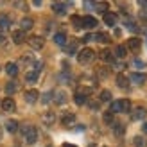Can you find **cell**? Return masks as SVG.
Returning a JSON list of instances; mask_svg holds the SVG:
<instances>
[{"mask_svg":"<svg viewBox=\"0 0 147 147\" xmlns=\"http://www.w3.org/2000/svg\"><path fill=\"white\" fill-rule=\"evenodd\" d=\"M131 109V102L127 99H120V100H115L111 102V113H127Z\"/></svg>","mask_w":147,"mask_h":147,"instance_id":"1","label":"cell"},{"mask_svg":"<svg viewBox=\"0 0 147 147\" xmlns=\"http://www.w3.org/2000/svg\"><path fill=\"white\" fill-rule=\"evenodd\" d=\"M22 135H24L25 142L29 145L36 144V140H38V131H36V127H32V126H24L22 127Z\"/></svg>","mask_w":147,"mask_h":147,"instance_id":"2","label":"cell"},{"mask_svg":"<svg viewBox=\"0 0 147 147\" xmlns=\"http://www.w3.org/2000/svg\"><path fill=\"white\" fill-rule=\"evenodd\" d=\"M93 50L92 49H83V50H81V52H79V56H77V59H79V63L81 65H86V63H90L92 59H93Z\"/></svg>","mask_w":147,"mask_h":147,"instance_id":"3","label":"cell"},{"mask_svg":"<svg viewBox=\"0 0 147 147\" xmlns=\"http://www.w3.org/2000/svg\"><path fill=\"white\" fill-rule=\"evenodd\" d=\"M29 45L32 49H36V50H40L43 45H45V41H43L41 36H32V38H29Z\"/></svg>","mask_w":147,"mask_h":147,"instance_id":"4","label":"cell"},{"mask_svg":"<svg viewBox=\"0 0 147 147\" xmlns=\"http://www.w3.org/2000/svg\"><path fill=\"white\" fill-rule=\"evenodd\" d=\"M32 25H34V22L31 18H24V20L20 22V31L22 32H27V31H31V29H32Z\"/></svg>","mask_w":147,"mask_h":147,"instance_id":"5","label":"cell"},{"mask_svg":"<svg viewBox=\"0 0 147 147\" xmlns=\"http://www.w3.org/2000/svg\"><path fill=\"white\" fill-rule=\"evenodd\" d=\"M104 24L108 25V27H113L115 24H117V14L115 13H104Z\"/></svg>","mask_w":147,"mask_h":147,"instance_id":"6","label":"cell"},{"mask_svg":"<svg viewBox=\"0 0 147 147\" xmlns=\"http://www.w3.org/2000/svg\"><path fill=\"white\" fill-rule=\"evenodd\" d=\"M43 124L45 126H52V124L56 122V113H52V111H47V113H43Z\"/></svg>","mask_w":147,"mask_h":147,"instance_id":"7","label":"cell"},{"mask_svg":"<svg viewBox=\"0 0 147 147\" xmlns=\"http://www.w3.org/2000/svg\"><path fill=\"white\" fill-rule=\"evenodd\" d=\"M93 27H97V20L93 16H84L83 18V29H93Z\"/></svg>","mask_w":147,"mask_h":147,"instance_id":"8","label":"cell"},{"mask_svg":"<svg viewBox=\"0 0 147 147\" xmlns=\"http://www.w3.org/2000/svg\"><path fill=\"white\" fill-rule=\"evenodd\" d=\"M131 81H133L135 84H144L147 81V76L145 74H140V72H135L133 76H131Z\"/></svg>","mask_w":147,"mask_h":147,"instance_id":"9","label":"cell"},{"mask_svg":"<svg viewBox=\"0 0 147 147\" xmlns=\"http://www.w3.org/2000/svg\"><path fill=\"white\" fill-rule=\"evenodd\" d=\"M40 99V93L36 92V90H29V92H25V100L29 102V104H32V102H36Z\"/></svg>","mask_w":147,"mask_h":147,"instance_id":"10","label":"cell"},{"mask_svg":"<svg viewBox=\"0 0 147 147\" xmlns=\"http://www.w3.org/2000/svg\"><path fill=\"white\" fill-rule=\"evenodd\" d=\"M2 108L5 109V111H14V109H16V104H14V100L13 99H4L2 100Z\"/></svg>","mask_w":147,"mask_h":147,"instance_id":"11","label":"cell"},{"mask_svg":"<svg viewBox=\"0 0 147 147\" xmlns=\"http://www.w3.org/2000/svg\"><path fill=\"white\" fill-rule=\"evenodd\" d=\"M9 27H11V18L5 14H0V31H5Z\"/></svg>","mask_w":147,"mask_h":147,"instance_id":"12","label":"cell"},{"mask_svg":"<svg viewBox=\"0 0 147 147\" xmlns=\"http://www.w3.org/2000/svg\"><path fill=\"white\" fill-rule=\"evenodd\" d=\"M140 45H142V41L138 40V38H131V40H127V49H131L133 52H136V50L140 49Z\"/></svg>","mask_w":147,"mask_h":147,"instance_id":"13","label":"cell"},{"mask_svg":"<svg viewBox=\"0 0 147 147\" xmlns=\"http://www.w3.org/2000/svg\"><path fill=\"white\" fill-rule=\"evenodd\" d=\"M5 72H7V76L16 77V76H18V67H16L14 63H7V65H5Z\"/></svg>","mask_w":147,"mask_h":147,"instance_id":"14","label":"cell"},{"mask_svg":"<svg viewBox=\"0 0 147 147\" xmlns=\"http://www.w3.org/2000/svg\"><path fill=\"white\" fill-rule=\"evenodd\" d=\"M145 115H147V109L140 106V108H136V109H135L133 119H135V120H142V119H145Z\"/></svg>","mask_w":147,"mask_h":147,"instance_id":"15","label":"cell"},{"mask_svg":"<svg viewBox=\"0 0 147 147\" xmlns=\"http://www.w3.org/2000/svg\"><path fill=\"white\" fill-rule=\"evenodd\" d=\"M54 41L57 43V45L65 47V45H67V34H65V32H57V34H54Z\"/></svg>","mask_w":147,"mask_h":147,"instance_id":"16","label":"cell"},{"mask_svg":"<svg viewBox=\"0 0 147 147\" xmlns=\"http://www.w3.org/2000/svg\"><path fill=\"white\" fill-rule=\"evenodd\" d=\"M52 11L56 14H65L67 13V5L61 4V2H56V4H52Z\"/></svg>","mask_w":147,"mask_h":147,"instance_id":"17","label":"cell"},{"mask_svg":"<svg viewBox=\"0 0 147 147\" xmlns=\"http://www.w3.org/2000/svg\"><path fill=\"white\" fill-rule=\"evenodd\" d=\"M117 84L120 88H127L129 86V79L124 76V74H119V76H117Z\"/></svg>","mask_w":147,"mask_h":147,"instance_id":"18","label":"cell"},{"mask_svg":"<svg viewBox=\"0 0 147 147\" xmlns=\"http://www.w3.org/2000/svg\"><path fill=\"white\" fill-rule=\"evenodd\" d=\"M92 38H93L95 41H99V43H108V41H109V36L104 34V32H97V34H93Z\"/></svg>","mask_w":147,"mask_h":147,"instance_id":"19","label":"cell"},{"mask_svg":"<svg viewBox=\"0 0 147 147\" xmlns=\"http://www.w3.org/2000/svg\"><path fill=\"white\" fill-rule=\"evenodd\" d=\"M5 129L9 131V133H16L18 131V122L16 120H7L5 122Z\"/></svg>","mask_w":147,"mask_h":147,"instance_id":"20","label":"cell"},{"mask_svg":"<svg viewBox=\"0 0 147 147\" xmlns=\"http://www.w3.org/2000/svg\"><path fill=\"white\" fill-rule=\"evenodd\" d=\"M54 100L57 104H65V102H67V93L65 92H56L54 93Z\"/></svg>","mask_w":147,"mask_h":147,"instance_id":"21","label":"cell"},{"mask_svg":"<svg viewBox=\"0 0 147 147\" xmlns=\"http://www.w3.org/2000/svg\"><path fill=\"white\" fill-rule=\"evenodd\" d=\"M13 41H14V43H22V41H25V32H22V31H14V32H13Z\"/></svg>","mask_w":147,"mask_h":147,"instance_id":"22","label":"cell"},{"mask_svg":"<svg viewBox=\"0 0 147 147\" xmlns=\"http://www.w3.org/2000/svg\"><path fill=\"white\" fill-rule=\"evenodd\" d=\"M38 76H40V74L38 72H34V70H31V72H27V76H25V81H27V83H36V81H38Z\"/></svg>","mask_w":147,"mask_h":147,"instance_id":"23","label":"cell"},{"mask_svg":"<svg viewBox=\"0 0 147 147\" xmlns=\"http://www.w3.org/2000/svg\"><path fill=\"white\" fill-rule=\"evenodd\" d=\"M76 49H77V41L76 40H70V43L65 45V50H67L68 54H76Z\"/></svg>","mask_w":147,"mask_h":147,"instance_id":"24","label":"cell"},{"mask_svg":"<svg viewBox=\"0 0 147 147\" xmlns=\"http://www.w3.org/2000/svg\"><path fill=\"white\" fill-rule=\"evenodd\" d=\"M74 99H76V104L83 106L84 102H86V95H84V93H81V92H77L76 95H74Z\"/></svg>","mask_w":147,"mask_h":147,"instance_id":"25","label":"cell"},{"mask_svg":"<svg viewBox=\"0 0 147 147\" xmlns=\"http://www.w3.org/2000/svg\"><path fill=\"white\" fill-rule=\"evenodd\" d=\"M76 122V115H72V113H67L63 117V126H70V124Z\"/></svg>","mask_w":147,"mask_h":147,"instance_id":"26","label":"cell"},{"mask_svg":"<svg viewBox=\"0 0 147 147\" xmlns=\"http://www.w3.org/2000/svg\"><path fill=\"white\" fill-rule=\"evenodd\" d=\"M126 54H127V49H126V47L119 45V47L115 49V56H117V57H120V59H122V57H126Z\"/></svg>","mask_w":147,"mask_h":147,"instance_id":"27","label":"cell"},{"mask_svg":"<svg viewBox=\"0 0 147 147\" xmlns=\"http://www.w3.org/2000/svg\"><path fill=\"white\" fill-rule=\"evenodd\" d=\"M16 90H18V86H16V83H14V81H11V83H7V84H5V92L9 93V95H13Z\"/></svg>","mask_w":147,"mask_h":147,"instance_id":"28","label":"cell"},{"mask_svg":"<svg viewBox=\"0 0 147 147\" xmlns=\"http://www.w3.org/2000/svg\"><path fill=\"white\" fill-rule=\"evenodd\" d=\"M100 57H102V59H104V61H113V54L111 52H109V50H102V52H100Z\"/></svg>","mask_w":147,"mask_h":147,"instance_id":"29","label":"cell"},{"mask_svg":"<svg viewBox=\"0 0 147 147\" xmlns=\"http://www.w3.org/2000/svg\"><path fill=\"white\" fill-rule=\"evenodd\" d=\"M109 100H111V93H109L108 90L100 92V102H109Z\"/></svg>","mask_w":147,"mask_h":147,"instance_id":"30","label":"cell"},{"mask_svg":"<svg viewBox=\"0 0 147 147\" xmlns=\"http://www.w3.org/2000/svg\"><path fill=\"white\" fill-rule=\"evenodd\" d=\"M52 97H54V93H52V92H47V93H43L41 102H43V104H49V102L52 100Z\"/></svg>","mask_w":147,"mask_h":147,"instance_id":"31","label":"cell"},{"mask_svg":"<svg viewBox=\"0 0 147 147\" xmlns=\"http://www.w3.org/2000/svg\"><path fill=\"white\" fill-rule=\"evenodd\" d=\"M113 131H115L117 136H120V135H124V126H122V124H115V126H113Z\"/></svg>","mask_w":147,"mask_h":147,"instance_id":"32","label":"cell"},{"mask_svg":"<svg viewBox=\"0 0 147 147\" xmlns=\"http://www.w3.org/2000/svg\"><path fill=\"white\" fill-rule=\"evenodd\" d=\"M93 7H95V9H99V11L108 13V4H104V2H97V4H93Z\"/></svg>","mask_w":147,"mask_h":147,"instance_id":"33","label":"cell"},{"mask_svg":"<svg viewBox=\"0 0 147 147\" xmlns=\"http://www.w3.org/2000/svg\"><path fill=\"white\" fill-rule=\"evenodd\" d=\"M72 24L76 25V29H83V18H77V16H74V18H72Z\"/></svg>","mask_w":147,"mask_h":147,"instance_id":"34","label":"cell"},{"mask_svg":"<svg viewBox=\"0 0 147 147\" xmlns=\"http://www.w3.org/2000/svg\"><path fill=\"white\" fill-rule=\"evenodd\" d=\"M104 122L106 124H113V113L111 111H106L104 113Z\"/></svg>","mask_w":147,"mask_h":147,"instance_id":"35","label":"cell"},{"mask_svg":"<svg viewBox=\"0 0 147 147\" xmlns=\"http://www.w3.org/2000/svg\"><path fill=\"white\" fill-rule=\"evenodd\" d=\"M133 142H135L136 147H144V145H145V140H144L142 136H135V140H133Z\"/></svg>","mask_w":147,"mask_h":147,"instance_id":"36","label":"cell"},{"mask_svg":"<svg viewBox=\"0 0 147 147\" xmlns=\"http://www.w3.org/2000/svg\"><path fill=\"white\" fill-rule=\"evenodd\" d=\"M126 25H127V29H129V31H136V29H138V27L133 24V22H126Z\"/></svg>","mask_w":147,"mask_h":147,"instance_id":"37","label":"cell"},{"mask_svg":"<svg viewBox=\"0 0 147 147\" xmlns=\"http://www.w3.org/2000/svg\"><path fill=\"white\" fill-rule=\"evenodd\" d=\"M4 41H5V36H4L2 31H0V43H4Z\"/></svg>","mask_w":147,"mask_h":147,"instance_id":"38","label":"cell"},{"mask_svg":"<svg viewBox=\"0 0 147 147\" xmlns=\"http://www.w3.org/2000/svg\"><path fill=\"white\" fill-rule=\"evenodd\" d=\"M142 129H144V133H147V122H145L144 126H142Z\"/></svg>","mask_w":147,"mask_h":147,"instance_id":"39","label":"cell"},{"mask_svg":"<svg viewBox=\"0 0 147 147\" xmlns=\"http://www.w3.org/2000/svg\"><path fill=\"white\" fill-rule=\"evenodd\" d=\"M63 147H74V145H68V144H65V145H63Z\"/></svg>","mask_w":147,"mask_h":147,"instance_id":"40","label":"cell"}]
</instances>
